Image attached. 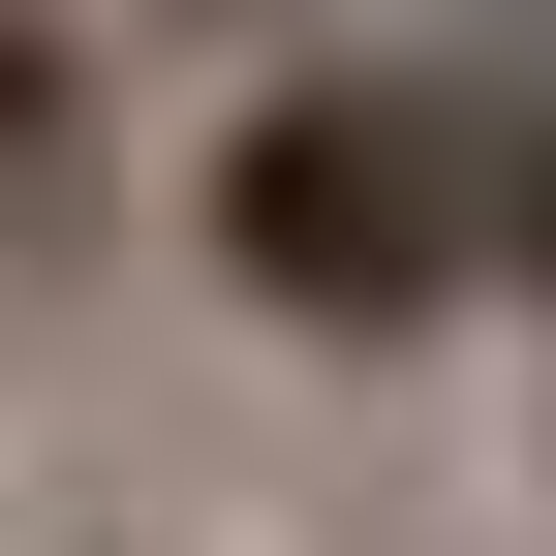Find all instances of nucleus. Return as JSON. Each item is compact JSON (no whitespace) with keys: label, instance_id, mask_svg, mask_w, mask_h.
<instances>
[{"label":"nucleus","instance_id":"nucleus-1","mask_svg":"<svg viewBox=\"0 0 556 556\" xmlns=\"http://www.w3.org/2000/svg\"><path fill=\"white\" fill-rule=\"evenodd\" d=\"M186 278L309 371H433L495 309V62L433 31H340V62H248L186 124Z\"/></svg>","mask_w":556,"mask_h":556},{"label":"nucleus","instance_id":"nucleus-2","mask_svg":"<svg viewBox=\"0 0 556 556\" xmlns=\"http://www.w3.org/2000/svg\"><path fill=\"white\" fill-rule=\"evenodd\" d=\"M124 186V62H93V0H0V217H93Z\"/></svg>","mask_w":556,"mask_h":556},{"label":"nucleus","instance_id":"nucleus-3","mask_svg":"<svg viewBox=\"0 0 556 556\" xmlns=\"http://www.w3.org/2000/svg\"><path fill=\"white\" fill-rule=\"evenodd\" d=\"M495 309H556V62H495Z\"/></svg>","mask_w":556,"mask_h":556},{"label":"nucleus","instance_id":"nucleus-4","mask_svg":"<svg viewBox=\"0 0 556 556\" xmlns=\"http://www.w3.org/2000/svg\"><path fill=\"white\" fill-rule=\"evenodd\" d=\"M155 31H217V62H340L371 0H155Z\"/></svg>","mask_w":556,"mask_h":556}]
</instances>
